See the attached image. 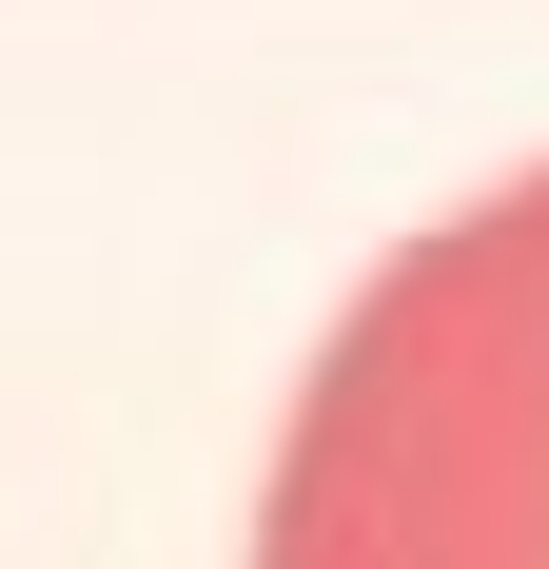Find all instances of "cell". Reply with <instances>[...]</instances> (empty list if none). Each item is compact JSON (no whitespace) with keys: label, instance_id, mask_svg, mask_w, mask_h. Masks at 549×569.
Returning a JSON list of instances; mask_svg holds the SVG:
<instances>
[{"label":"cell","instance_id":"1","mask_svg":"<svg viewBox=\"0 0 549 569\" xmlns=\"http://www.w3.org/2000/svg\"><path fill=\"white\" fill-rule=\"evenodd\" d=\"M256 569H549V158L353 276L274 412Z\"/></svg>","mask_w":549,"mask_h":569}]
</instances>
